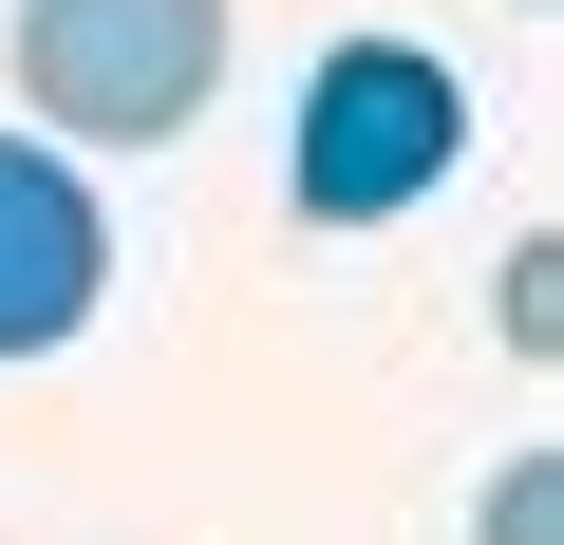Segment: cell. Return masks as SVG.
Segmentation results:
<instances>
[{"label": "cell", "mask_w": 564, "mask_h": 545, "mask_svg": "<svg viewBox=\"0 0 564 545\" xmlns=\"http://www.w3.org/2000/svg\"><path fill=\"white\" fill-rule=\"evenodd\" d=\"M226 95V0H20V113L76 151H170Z\"/></svg>", "instance_id": "2"}, {"label": "cell", "mask_w": 564, "mask_h": 545, "mask_svg": "<svg viewBox=\"0 0 564 545\" xmlns=\"http://www.w3.org/2000/svg\"><path fill=\"white\" fill-rule=\"evenodd\" d=\"M95 302H113V226H95L76 151L0 132V358H57V339H95Z\"/></svg>", "instance_id": "3"}, {"label": "cell", "mask_w": 564, "mask_h": 545, "mask_svg": "<svg viewBox=\"0 0 564 545\" xmlns=\"http://www.w3.org/2000/svg\"><path fill=\"white\" fill-rule=\"evenodd\" d=\"M470 170V76L433 39H321L302 76V132H282V188H302V226H395Z\"/></svg>", "instance_id": "1"}, {"label": "cell", "mask_w": 564, "mask_h": 545, "mask_svg": "<svg viewBox=\"0 0 564 545\" xmlns=\"http://www.w3.org/2000/svg\"><path fill=\"white\" fill-rule=\"evenodd\" d=\"M545 526H564V470L508 451V470H489V545H545Z\"/></svg>", "instance_id": "5"}, {"label": "cell", "mask_w": 564, "mask_h": 545, "mask_svg": "<svg viewBox=\"0 0 564 545\" xmlns=\"http://www.w3.org/2000/svg\"><path fill=\"white\" fill-rule=\"evenodd\" d=\"M508 339H527V358H545V339H564V244H545V226H527V244H508Z\"/></svg>", "instance_id": "4"}]
</instances>
